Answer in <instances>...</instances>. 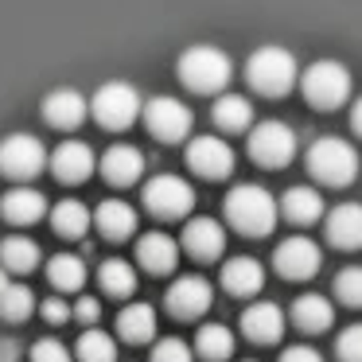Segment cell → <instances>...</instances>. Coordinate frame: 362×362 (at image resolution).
Masks as SVG:
<instances>
[{"label": "cell", "mask_w": 362, "mask_h": 362, "mask_svg": "<svg viewBox=\"0 0 362 362\" xmlns=\"http://www.w3.org/2000/svg\"><path fill=\"white\" fill-rule=\"evenodd\" d=\"M94 226L102 230V238H110V242H125V238L136 234V211L125 199H105L94 211Z\"/></svg>", "instance_id": "cell-23"}, {"label": "cell", "mask_w": 362, "mask_h": 362, "mask_svg": "<svg viewBox=\"0 0 362 362\" xmlns=\"http://www.w3.org/2000/svg\"><path fill=\"white\" fill-rule=\"evenodd\" d=\"M102 175L113 187H129L144 175V152L136 144H110L102 152Z\"/></svg>", "instance_id": "cell-17"}, {"label": "cell", "mask_w": 362, "mask_h": 362, "mask_svg": "<svg viewBox=\"0 0 362 362\" xmlns=\"http://www.w3.org/2000/svg\"><path fill=\"white\" fill-rule=\"evenodd\" d=\"M245 82H250V90H257V94H265V98H284L300 82L296 55H292L288 47L265 43V47H257L245 59Z\"/></svg>", "instance_id": "cell-3"}, {"label": "cell", "mask_w": 362, "mask_h": 362, "mask_svg": "<svg viewBox=\"0 0 362 362\" xmlns=\"http://www.w3.org/2000/svg\"><path fill=\"white\" fill-rule=\"evenodd\" d=\"M32 362H74V358L59 339H40V343L32 346Z\"/></svg>", "instance_id": "cell-38"}, {"label": "cell", "mask_w": 362, "mask_h": 362, "mask_svg": "<svg viewBox=\"0 0 362 362\" xmlns=\"http://www.w3.org/2000/svg\"><path fill=\"white\" fill-rule=\"evenodd\" d=\"M281 362H323V354L320 351H312V346H288V351L281 354Z\"/></svg>", "instance_id": "cell-41"}, {"label": "cell", "mask_w": 362, "mask_h": 362, "mask_svg": "<svg viewBox=\"0 0 362 362\" xmlns=\"http://www.w3.org/2000/svg\"><path fill=\"white\" fill-rule=\"evenodd\" d=\"M51 226H55L59 238H86V230L94 226V214H90L86 203H78V199H63V203H55V211H51Z\"/></svg>", "instance_id": "cell-28"}, {"label": "cell", "mask_w": 362, "mask_h": 362, "mask_svg": "<svg viewBox=\"0 0 362 362\" xmlns=\"http://www.w3.org/2000/svg\"><path fill=\"white\" fill-rule=\"evenodd\" d=\"M98 315H102V304H98L94 296H78V304H74V320L86 323V327H94Z\"/></svg>", "instance_id": "cell-40"}, {"label": "cell", "mask_w": 362, "mask_h": 362, "mask_svg": "<svg viewBox=\"0 0 362 362\" xmlns=\"http://www.w3.org/2000/svg\"><path fill=\"white\" fill-rule=\"evenodd\" d=\"M144 125H148V133L156 136V141L164 144H175V141H187L191 133V110L180 102V98H152V102H144Z\"/></svg>", "instance_id": "cell-10"}, {"label": "cell", "mask_w": 362, "mask_h": 362, "mask_svg": "<svg viewBox=\"0 0 362 362\" xmlns=\"http://www.w3.org/2000/svg\"><path fill=\"white\" fill-rule=\"evenodd\" d=\"M74 358L78 362H117V343L102 327H86L78 335V343H74Z\"/></svg>", "instance_id": "cell-33"}, {"label": "cell", "mask_w": 362, "mask_h": 362, "mask_svg": "<svg viewBox=\"0 0 362 362\" xmlns=\"http://www.w3.org/2000/svg\"><path fill=\"white\" fill-rule=\"evenodd\" d=\"M335 354H339L343 362H362V323H351V327L339 331Z\"/></svg>", "instance_id": "cell-37"}, {"label": "cell", "mask_w": 362, "mask_h": 362, "mask_svg": "<svg viewBox=\"0 0 362 362\" xmlns=\"http://www.w3.org/2000/svg\"><path fill=\"white\" fill-rule=\"evenodd\" d=\"M308 172L327 187H346L358 180V148L343 136H320L308 148Z\"/></svg>", "instance_id": "cell-4"}, {"label": "cell", "mask_w": 362, "mask_h": 362, "mask_svg": "<svg viewBox=\"0 0 362 362\" xmlns=\"http://www.w3.org/2000/svg\"><path fill=\"white\" fill-rule=\"evenodd\" d=\"M292 323H296L304 335H323V331L335 323V304H331L327 296H320V292H304V296H296V304H292Z\"/></svg>", "instance_id": "cell-22"}, {"label": "cell", "mask_w": 362, "mask_h": 362, "mask_svg": "<svg viewBox=\"0 0 362 362\" xmlns=\"http://www.w3.org/2000/svg\"><path fill=\"white\" fill-rule=\"evenodd\" d=\"M141 199L148 206V214H156V218H187L191 206H195V187L187 180H180V175L164 172L144 183Z\"/></svg>", "instance_id": "cell-8"}, {"label": "cell", "mask_w": 362, "mask_h": 362, "mask_svg": "<svg viewBox=\"0 0 362 362\" xmlns=\"http://www.w3.org/2000/svg\"><path fill=\"white\" fill-rule=\"evenodd\" d=\"M195 351L206 362H226L234 354V331L226 323H203L195 335Z\"/></svg>", "instance_id": "cell-29"}, {"label": "cell", "mask_w": 362, "mask_h": 362, "mask_svg": "<svg viewBox=\"0 0 362 362\" xmlns=\"http://www.w3.org/2000/svg\"><path fill=\"white\" fill-rule=\"evenodd\" d=\"M261 284H265V269H261V261L230 257L226 265H222V288H226L230 296H257Z\"/></svg>", "instance_id": "cell-24"}, {"label": "cell", "mask_w": 362, "mask_h": 362, "mask_svg": "<svg viewBox=\"0 0 362 362\" xmlns=\"http://www.w3.org/2000/svg\"><path fill=\"white\" fill-rule=\"evenodd\" d=\"M0 214L12 226H32V222H40L47 214V195L35 187H12L0 199Z\"/></svg>", "instance_id": "cell-21"}, {"label": "cell", "mask_w": 362, "mask_h": 362, "mask_svg": "<svg viewBox=\"0 0 362 362\" xmlns=\"http://www.w3.org/2000/svg\"><path fill=\"white\" fill-rule=\"evenodd\" d=\"M0 362H20V343L8 335H0Z\"/></svg>", "instance_id": "cell-42"}, {"label": "cell", "mask_w": 362, "mask_h": 362, "mask_svg": "<svg viewBox=\"0 0 362 362\" xmlns=\"http://www.w3.org/2000/svg\"><path fill=\"white\" fill-rule=\"evenodd\" d=\"M242 335L250 343H276L284 335V312L269 300H257L242 312Z\"/></svg>", "instance_id": "cell-20"}, {"label": "cell", "mask_w": 362, "mask_h": 362, "mask_svg": "<svg viewBox=\"0 0 362 362\" xmlns=\"http://www.w3.org/2000/svg\"><path fill=\"white\" fill-rule=\"evenodd\" d=\"M117 335L125 339V343H148V339H156V308L152 304H125L117 315Z\"/></svg>", "instance_id": "cell-27"}, {"label": "cell", "mask_w": 362, "mask_h": 362, "mask_svg": "<svg viewBox=\"0 0 362 362\" xmlns=\"http://www.w3.org/2000/svg\"><path fill=\"white\" fill-rule=\"evenodd\" d=\"M245 148H250L253 164L284 168V164H292V156H296V133H292L284 121H261L257 129H250Z\"/></svg>", "instance_id": "cell-9"}, {"label": "cell", "mask_w": 362, "mask_h": 362, "mask_svg": "<svg viewBox=\"0 0 362 362\" xmlns=\"http://www.w3.org/2000/svg\"><path fill=\"white\" fill-rule=\"evenodd\" d=\"M300 94L312 110H339L351 98V71L335 59H320L300 74Z\"/></svg>", "instance_id": "cell-6"}, {"label": "cell", "mask_w": 362, "mask_h": 362, "mask_svg": "<svg viewBox=\"0 0 362 362\" xmlns=\"http://www.w3.org/2000/svg\"><path fill=\"white\" fill-rule=\"evenodd\" d=\"M351 125H354V133L362 136V98H358V102L351 105Z\"/></svg>", "instance_id": "cell-43"}, {"label": "cell", "mask_w": 362, "mask_h": 362, "mask_svg": "<svg viewBox=\"0 0 362 362\" xmlns=\"http://www.w3.org/2000/svg\"><path fill=\"white\" fill-rule=\"evenodd\" d=\"M98 168V156L86 141H63L51 152V172L63 183H86Z\"/></svg>", "instance_id": "cell-14"}, {"label": "cell", "mask_w": 362, "mask_h": 362, "mask_svg": "<svg viewBox=\"0 0 362 362\" xmlns=\"http://www.w3.org/2000/svg\"><path fill=\"white\" fill-rule=\"evenodd\" d=\"M335 296L346 308H362V265H346L335 276Z\"/></svg>", "instance_id": "cell-35"}, {"label": "cell", "mask_w": 362, "mask_h": 362, "mask_svg": "<svg viewBox=\"0 0 362 362\" xmlns=\"http://www.w3.org/2000/svg\"><path fill=\"white\" fill-rule=\"evenodd\" d=\"M211 117L222 133H250L253 105H250V98H242V94H218L211 105Z\"/></svg>", "instance_id": "cell-25"}, {"label": "cell", "mask_w": 362, "mask_h": 362, "mask_svg": "<svg viewBox=\"0 0 362 362\" xmlns=\"http://www.w3.org/2000/svg\"><path fill=\"white\" fill-rule=\"evenodd\" d=\"M86 110H90L86 98L71 86H59L43 98V121L55 125V129H78L82 121H86Z\"/></svg>", "instance_id": "cell-18"}, {"label": "cell", "mask_w": 362, "mask_h": 362, "mask_svg": "<svg viewBox=\"0 0 362 362\" xmlns=\"http://www.w3.org/2000/svg\"><path fill=\"white\" fill-rule=\"evenodd\" d=\"M8 284H12V276H8V269L0 265V296H4V292H8Z\"/></svg>", "instance_id": "cell-44"}, {"label": "cell", "mask_w": 362, "mask_h": 362, "mask_svg": "<svg viewBox=\"0 0 362 362\" xmlns=\"http://www.w3.org/2000/svg\"><path fill=\"white\" fill-rule=\"evenodd\" d=\"M35 312V292L28 288V284H8V292L0 296V320H8V323H24L28 315Z\"/></svg>", "instance_id": "cell-34"}, {"label": "cell", "mask_w": 362, "mask_h": 362, "mask_svg": "<svg viewBox=\"0 0 362 362\" xmlns=\"http://www.w3.org/2000/svg\"><path fill=\"white\" fill-rule=\"evenodd\" d=\"M98 284H102L105 296L125 300V296L136 292V269L129 265V261H121V257H110V261H102V269H98Z\"/></svg>", "instance_id": "cell-31"}, {"label": "cell", "mask_w": 362, "mask_h": 362, "mask_svg": "<svg viewBox=\"0 0 362 362\" xmlns=\"http://www.w3.org/2000/svg\"><path fill=\"white\" fill-rule=\"evenodd\" d=\"M191 358H195V351L175 335L156 339V343H152V354H148V362H191Z\"/></svg>", "instance_id": "cell-36"}, {"label": "cell", "mask_w": 362, "mask_h": 362, "mask_svg": "<svg viewBox=\"0 0 362 362\" xmlns=\"http://www.w3.org/2000/svg\"><path fill=\"white\" fill-rule=\"evenodd\" d=\"M180 245H183V253H191L195 261H218L222 245H226V230H222V222L199 214V218H187Z\"/></svg>", "instance_id": "cell-15"}, {"label": "cell", "mask_w": 362, "mask_h": 362, "mask_svg": "<svg viewBox=\"0 0 362 362\" xmlns=\"http://www.w3.org/2000/svg\"><path fill=\"white\" fill-rule=\"evenodd\" d=\"M0 265L8 269V273H32L40 265V245L24 234H12L0 242Z\"/></svg>", "instance_id": "cell-32"}, {"label": "cell", "mask_w": 362, "mask_h": 362, "mask_svg": "<svg viewBox=\"0 0 362 362\" xmlns=\"http://www.w3.org/2000/svg\"><path fill=\"white\" fill-rule=\"evenodd\" d=\"M175 74H180V82L191 94H222L230 86V78H234V63L214 43H195V47H187L180 55Z\"/></svg>", "instance_id": "cell-2"}, {"label": "cell", "mask_w": 362, "mask_h": 362, "mask_svg": "<svg viewBox=\"0 0 362 362\" xmlns=\"http://www.w3.org/2000/svg\"><path fill=\"white\" fill-rule=\"evenodd\" d=\"M327 242L339 250H362V203H339L323 218Z\"/></svg>", "instance_id": "cell-19"}, {"label": "cell", "mask_w": 362, "mask_h": 362, "mask_svg": "<svg viewBox=\"0 0 362 362\" xmlns=\"http://www.w3.org/2000/svg\"><path fill=\"white\" fill-rule=\"evenodd\" d=\"M187 168L203 180H226L234 172V148L222 136H195L187 141Z\"/></svg>", "instance_id": "cell-13"}, {"label": "cell", "mask_w": 362, "mask_h": 362, "mask_svg": "<svg viewBox=\"0 0 362 362\" xmlns=\"http://www.w3.org/2000/svg\"><path fill=\"white\" fill-rule=\"evenodd\" d=\"M40 312H43V320H47V323H66V320L74 315V308L66 304L63 296H47V300H43Z\"/></svg>", "instance_id": "cell-39"}, {"label": "cell", "mask_w": 362, "mask_h": 362, "mask_svg": "<svg viewBox=\"0 0 362 362\" xmlns=\"http://www.w3.org/2000/svg\"><path fill=\"white\" fill-rule=\"evenodd\" d=\"M136 265L148 269L152 276L172 273V269L180 265V242H175L172 234H160V230L141 234V242H136Z\"/></svg>", "instance_id": "cell-16"}, {"label": "cell", "mask_w": 362, "mask_h": 362, "mask_svg": "<svg viewBox=\"0 0 362 362\" xmlns=\"http://www.w3.org/2000/svg\"><path fill=\"white\" fill-rule=\"evenodd\" d=\"M281 214L296 226H312L323 218V195L315 187H288L281 199Z\"/></svg>", "instance_id": "cell-26"}, {"label": "cell", "mask_w": 362, "mask_h": 362, "mask_svg": "<svg viewBox=\"0 0 362 362\" xmlns=\"http://www.w3.org/2000/svg\"><path fill=\"white\" fill-rule=\"evenodd\" d=\"M47 281L59 292H78L86 284V261L74 257V253H55L47 261Z\"/></svg>", "instance_id": "cell-30"}, {"label": "cell", "mask_w": 362, "mask_h": 362, "mask_svg": "<svg viewBox=\"0 0 362 362\" xmlns=\"http://www.w3.org/2000/svg\"><path fill=\"white\" fill-rule=\"evenodd\" d=\"M164 304L175 320H199V315H206V308L214 304V288H211V281L199 276V273L175 276L168 296H164Z\"/></svg>", "instance_id": "cell-12"}, {"label": "cell", "mask_w": 362, "mask_h": 362, "mask_svg": "<svg viewBox=\"0 0 362 362\" xmlns=\"http://www.w3.org/2000/svg\"><path fill=\"white\" fill-rule=\"evenodd\" d=\"M273 265H276V273H281L284 281H308V276L320 273L323 253H320V245H315L312 238L292 234L273 250Z\"/></svg>", "instance_id": "cell-11"}, {"label": "cell", "mask_w": 362, "mask_h": 362, "mask_svg": "<svg viewBox=\"0 0 362 362\" xmlns=\"http://www.w3.org/2000/svg\"><path fill=\"white\" fill-rule=\"evenodd\" d=\"M51 164V152L35 133H8L0 141V175H8L16 183H28Z\"/></svg>", "instance_id": "cell-7"}, {"label": "cell", "mask_w": 362, "mask_h": 362, "mask_svg": "<svg viewBox=\"0 0 362 362\" xmlns=\"http://www.w3.org/2000/svg\"><path fill=\"white\" fill-rule=\"evenodd\" d=\"M90 113H94V121L102 129H113V133H121V129H129L136 117H144V102H141V90L133 86V82H102V86L94 90V98H90Z\"/></svg>", "instance_id": "cell-5"}, {"label": "cell", "mask_w": 362, "mask_h": 362, "mask_svg": "<svg viewBox=\"0 0 362 362\" xmlns=\"http://www.w3.org/2000/svg\"><path fill=\"white\" fill-rule=\"evenodd\" d=\"M281 218V203L257 183H238L226 195V222L245 238H265L276 230Z\"/></svg>", "instance_id": "cell-1"}]
</instances>
